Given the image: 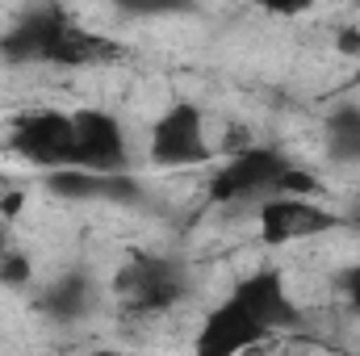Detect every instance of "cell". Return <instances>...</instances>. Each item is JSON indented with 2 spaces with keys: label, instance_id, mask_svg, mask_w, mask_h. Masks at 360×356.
I'll return each instance as SVG.
<instances>
[{
  "label": "cell",
  "instance_id": "obj_1",
  "mask_svg": "<svg viewBox=\"0 0 360 356\" xmlns=\"http://www.w3.org/2000/svg\"><path fill=\"white\" fill-rule=\"evenodd\" d=\"M0 55L8 63H59V68H92L113 59L117 46L101 34L80 30L63 8H25L8 34H0Z\"/></svg>",
  "mask_w": 360,
  "mask_h": 356
},
{
  "label": "cell",
  "instance_id": "obj_2",
  "mask_svg": "<svg viewBox=\"0 0 360 356\" xmlns=\"http://www.w3.org/2000/svg\"><path fill=\"white\" fill-rule=\"evenodd\" d=\"M210 197L222 205H264L272 197H314V177L293 168L276 147L248 143L210 180Z\"/></svg>",
  "mask_w": 360,
  "mask_h": 356
},
{
  "label": "cell",
  "instance_id": "obj_3",
  "mask_svg": "<svg viewBox=\"0 0 360 356\" xmlns=\"http://www.w3.org/2000/svg\"><path fill=\"white\" fill-rule=\"evenodd\" d=\"M4 147L42 168V172H55V168H72V155H76V117L63 113V109H30L21 117H13L8 134H4Z\"/></svg>",
  "mask_w": 360,
  "mask_h": 356
},
{
  "label": "cell",
  "instance_id": "obj_4",
  "mask_svg": "<svg viewBox=\"0 0 360 356\" xmlns=\"http://www.w3.org/2000/svg\"><path fill=\"white\" fill-rule=\"evenodd\" d=\"M147 160L155 168H197L214 160V143L205 134V113L193 101H172L147 134Z\"/></svg>",
  "mask_w": 360,
  "mask_h": 356
},
{
  "label": "cell",
  "instance_id": "obj_5",
  "mask_svg": "<svg viewBox=\"0 0 360 356\" xmlns=\"http://www.w3.org/2000/svg\"><path fill=\"white\" fill-rule=\"evenodd\" d=\"M184 268L168 256H139L113 276V293L130 314H164L184 298Z\"/></svg>",
  "mask_w": 360,
  "mask_h": 356
},
{
  "label": "cell",
  "instance_id": "obj_6",
  "mask_svg": "<svg viewBox=\"0 0 360 356\" xmlns=\"http://www.w3.org/2000/svg\"><path fill=\"white\" fill-rule=\"evenodd\" d=\"M76 155H72V168H84V172H105V177H117V172H130V143L122 134V122L105 109H76Z\"/></svg>",
  "mask_w": 360,
  "mask_h": 356
},
{
  "label": "cell",
  "instance_id": "obj_7",
  "mask_svg": "<svg viewBox=\"0 0 360 356\" xmlns=\"http://www.w3.org/2000/svg\"><path fill=\"white\" fill-rule=\"evenodd\" d=\"M264 340H272V336L248 314V306L235 293H226V302H218L201 319V327L193 336V356H248Z\"/></svg>",
  "mask_w": 360,
  "mask_h": 356
},
{
  "label": "cell",
  "instance_id": "obj_8",
  "mask_svg": "<svg viewBox=\"0 0 360 356\" xmlns=\"http://www.w3.org/2000/svg\"><path fill=\"white\" fill-rule=\"evenodd\" d=\"M256 222L269 243L319 239V235H331L335 227H344V218L314 197H272L256 210Z\"/></svg>",
  "mask_w": 360,
  "mask_h": 356
},
{
  "label": "cell",
  "instance_id": "obj_9",
  "mask_svg": "<svg viewBox=\"0 0 360 356\" xmlns=\"http://www.w3.org/2000/svg\"><path fill=\"white\" fill-rule=\"evenodd\" d=\"M42 184L59 201H113V205L143 201V184L134 172L105 177V172H84V168H55L42 177Z\"/></svg>",
  "mask_w": 360,
  "mask_h": 356
},
{
  "label": "cell",
  "instance_id": "obj_10",
  "mask_svg": "<svg viewBox=\"0 0 360 356\" xmlns=\"http://www.w3.org/2000/svg\"><path fill=\"white\" fill-rule=\"evenodd\" d=\"M38 310L51 319V323H80L89 319L101 302V285L89 268H68V272H55L42 289H38Z\"/></svg>",
  "mask_w": 360,
  "mask_h": 356
},
{
  "label": "cell",
  "instance_id": "obj_11",
  "mask_svg": "<svg viewBox=\"0 0 360 356\" xmlns=\"http://www.w3.org/2000/svg\"><path fill=\"white\" fill-rule=\"evenodd\" d=\"M323 147L335 164H348V168H360V105L344 101L327 113L323 122Z\"/></svg>",
  "mask_w": 360,
  "mask_h": 356
},
{
  "label": "cell",
  "instance_id": "obj_12",
  "mask_svg": "<svg viewBox=\"0 0 360 356\" xmlns=\"http://www.w3.org/2000/svg\"><path fill=\"white\" fill-rule=\"evenodd\" d=\"M0 281H13V285L30 281V260H25V256L4 252V256H0Z\"/></svg>",
  "mask_w": 360,
  "mask_h": 356
},
{
  "label": "cell",
  "instance_id": "obj_13",
  "mask_svg": "<svg viewBox=\"0 0 360 356\" xmlns=\"http://www.w3.org/2000/svg\"><path fill=\"white\" fill-rule=\"evenodd\" d=\"M344 298H348V306L360 314V265L348 268V276H344Z\"/></svg>",
  "mask_w": 360,
  "mask_h": 356
},
{
  "label": "cell",
  "instance_id": "obj_14",
  "mask_svg": "<svg viewBox=\"0 0 360 356\" xmlns=\"http://www.w3.org/2000/svg\"><path fill=\"white\" fill-rule=\"evenodd\" d=\"M92 356H122V352H92Z\"/></svg>",
  "mask_w": 360,
  "mask_h": 356
},
{
  "label": "cell",
  "instance_id": "obj_15",
  "mask_svg": "<svg viewBox=\"0 0 360 356\" xmlns=\"http://www.w3.org/2000/svg\"><path fill=\"white\" fill-rule=\"evenodd\" d=\"M356 80H360V76H356Z\"/></svg>",
  "mask_w": 360,
  "mask_h": 356
}]
</instances>
